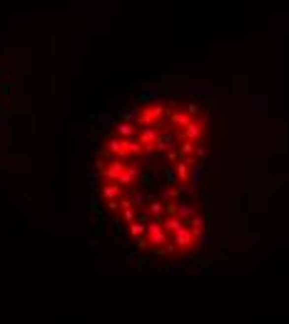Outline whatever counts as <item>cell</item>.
<instances>
[{"mask_svg": "<svg viewBox=\"0 0 289 324\" xmlns=\"http://www.w3.org/2000/svg\"><path fill=\"white\" fill-rule=\"evenodd\" d=\"M212 115L204 100L155 90L100 137L93 185L128 245L157 262H190L210 234L204 175Z\"/></svg>", "mask_w": 289, "mask_h": 324, "instance_id": "6da1fadb", "label": "cell"}]
</instances>
